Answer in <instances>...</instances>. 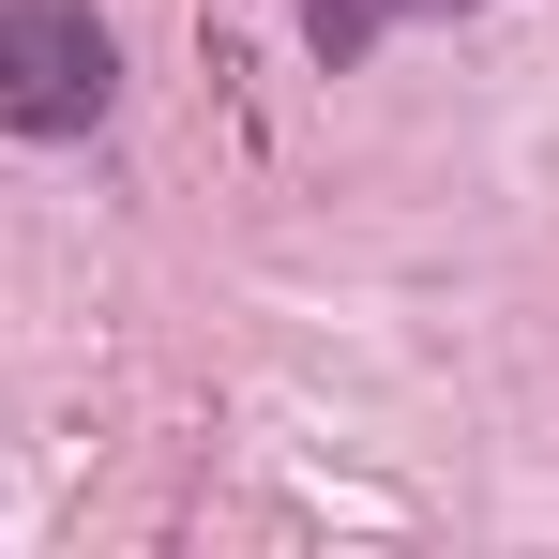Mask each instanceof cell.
Wrapping results in <instances>:
<instances>
[{
	"label": "cell",
	"mask_w": 559,
	"mask_h": 559,
	"mask_svg": "<svg viewBox=\"0 0 559 559\" xmlns=\"http://www.w3.org/2000/svg\"><path fill=\"white\" fill-rule=\"evenodd\" d=\"M424 15H468V0H302V46L333 61V76H364L393 31H424Z\"/></svg>",
	"instance_id": "7a4b0ae2"
},
{
	"label": "cell",
	"mask_w": 559,
	"mask_h": 559,
	"mask_svg": "<svg viewBox=\"0 0 559 559\" xmlns=\"http://www.w3.org/2000/svg\"><path fill=\"white\" fill-rule=\"evenodd\" d=\"M121 106V46L92 0H0V121L15 136H92Z\"/></svg>",
	"instance_id": "6da1fadb"
}]
</instances>
